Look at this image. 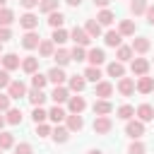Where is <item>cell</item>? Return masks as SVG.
Here are the masks:
<instances>
[{
	"label": "cell",
	"instance_id": "50",
	"mask_svg": "<svg viewBox=\"0 0 154 154\" xmlns=\"http://www.w3.org/2000/svg\"><path fill=\"white\" fill-rule=\"evenodd\" d=\"M7 108H10V96L7 94H0V113L7 111Z\"/></svg>",
	"mask_w": 154,
	"mask_h": 154
},
{
	"label": "cell",
	"instance_id": "9",
	"mask_svg": "<svg viewBox=\"0 0 154 154\" xmlns=\"http://www.w3.org/2000/svg\"><path fill=\"white\" fill-rule=\"evenodd\" d=\"M46 77H48V82H53L55 87H60V84H63V82L67 79V75H65V70H63V67H58V65H55V67H51Z\"/></svg>",
	"mask_w": 154,
	"mask_h": 154
},
{
	"label": "cell",
	"instance_id": "26",
	"mask_svg": "<svg viewBox=\"0 0 154 154\" xmlns=\"http://www.w3.org/2000/svg\"><path fill=\"white\" fill-rule=\"evenodd\" d=\"M120 38H123V36H120L118 31H113V29L103 34V41H106V46H111V48H118V46H120Z\"/></svg>",
	"mask_w": 154,
	"mask_h": 154
},
{
	"label": "cell",
	"instance_id": "11",
	"mask_svg": "<svg viewBox=\"0 0 154 154\" xmlns=\"http://www.w3.org/2000/svg\"><path fill=\"white\" fill-rule=\"evenodd\" d=\"M113 94V84L111 82H96V87H94V96H99V99H108Z\"/></svg>",
	"mask_w": 154,
	"mask_h": 154
},
{
	"label": "cell",
	"instance_id": "38",
	"mask_svg": "<svg viewBox=\"0 0 154 154\" xmlns=\"http://www.w3.org/2000/svg\"><path fill=\"white\" fill-rule=\"evenodd\" d=\"M67 137H70V130H67V128H60V125H58V128L53 130V140H55V142L63 144V142H67Z\"/></svg>",
	"mask_w": 154,
	"mask_h": 154
},
{
	"label": "cell",
	"instance_id": "31",
	"mask_svg": "<svg viewBox=\"0 0 154 154\" xmlns=\"http://www.w3.org/2000/svg\"><path fill=\"white\" fill-rule=\"evenodd\" d=\"M67 38H70V34H67L65 29H53V36H51L53 46H60V43H65Z\"/></svg>",
	"mask_w": 154,
	"mask_h": 154
},
{
	"label": "cell",
	"instance_id": "13",
	"mask_svg": "<svg viewBox=\"0 0 154 154\" xmlns=\"http://www.w3.org/2000/svg\"><path fill=\"white\" fill-rule=\"evenodd\" d=\"M67 108H70V113H82V111L87 108L84 96H70V99H67Z\"/></svg>",
	"mask_w": 154,
	"mask_h": 154
},
{
	"label": "cell",
	"instance_id": "16",
	"mask_svg": "<svg viewBox=\"0 0 154 154\" xmlns=\"http://www.w3.org/2000/svg\"><path fill=\"white\" fill-rule=\"evenodd\" d=\"M111 111H113V106H111L108 99H96V101H94V113H96V116H108Z\"/></svg>",
	"mask_w": 154,
	"mask_h": 154
},
{
	"label": "cell",
	"instance_id": "6",
	"mask_svg": "<svg viewBox=\"0 0 154 154\" xmlns=\"http://www.w3.org/2000/svg\"><path fill=\"white\" fill-rule=\"evenodd\" d=\"M130 70H132V75L144 77V75L149 72V60H147V58H135V60H132V65H130Z\"/></svg>",
	"mask_w": 154,
	"mask_h": 154
},
{
	"label": "cell",
	"instance_id": "21",
	"mask_svg": "<svg viewBox=\"0 0 154 154\" xmlns=\"http://www.w3.org/2000/svg\"><path fill=\"white\" fill-rule=\"evenodd\" d=\"M84 31L89 34V38H99V36H101V24H99L96 19H89V22L84 24Z\"/></svg>",
	"mask_w": 154,
	"mask_h": 154
},
{
	"label": "cell",
	"instance_id": "2",
	"mask_svg": "<svg viewBox=\"0 0 154 154\" xmlns=\"http://www.w3.org/2000/svg\"><path fill=\"white\" fill-rule=\"evenodd\" d=\"M7 96H10V99H22V96H26V84H24L22 79H12L10 87H7Z\"/></svg>",
	"mask_w": 154,
	"mask_h": 154
},
{
	"label": "cell",
	"instance_id": "12",
	"mask_svg": "<svg viewBox=\"0 0 154 154\" xmlns=\"http://www.w3.org/2000/svg\"><path fill=\"white\" fill-rule=\"evenodd\" d=\"M118 91H120L123 96H130V94L135 91V79H132V77H120V79H118Z\"/></svg>",
	"mask_w": 154,
	"mask_h": 154
},
{
	"label": "cell",
	"instance_id": "56",
	"mask_svg": "<svg viewBox=\"0 0 154 154\" xmlns=\"http://www.w3.org/2000/svg\"><path fill=\"white\" fill-rule=\"evenodd\" d=\"M2 125H5V116H0V130H2Z\"/></svg>",
	"mask_w": 154,
	"mask_h": 154
},
{
	"label": "cell",
	"instance_id": "7",
	"mask_svg": "<svg viewBox=\"0 0 154 154\" xmlns=\"http://www.w3.org/2000/svg\"><path fill=\"white\" fill-rule=\"evenodd\" d=\"M38 43H41V36H38L36 31H26V34L22 36V46H24L26 51H34V48H38Z\"/></svg>",
	"mask_w": 154,
	"mask_h": 154
},
{
	"label": "cell",
	"instance_id": "59",
	"mask_svg": "<svg viewBox=\"0 0 154 154\" xmlns=\"http://www.w3.org/2000/svg\"><path fill=\"white\" fill-rule=\"evenodd\" d=\"M0 51H2V43H0Z\"/></svg>",
	"mask_w": 154,
	"mask_h": 154
},
{
	"label": "cell",
	"instance_id": "48",
	"mask_svg": "<svg viewBox=\"0 0 154 154\" xmlns=\"http://www.w3.org/2000/svg\"><path fill=\"white\" fill-rule=\"evenodd\" d=\"M10 82H12V79H10V72H7V70H0V89H7Z\"/></svg>",
	"mask_w": 154,
	"mask_h": 154
},
{
	"label": "cell",
	"instance_id": "14",
	"mask_svg": "<svg viewBox=\"0 0 154 154\" xmlns=\"http://www.w3.org/2000/svg\"><path fill=\"white\" fill-rule=\"evenodd\" d=\"M65 120H67V130H70V132H79V130L84 128V120H82L79 113H70Z\"/></svg>",
	"mask_w": 154,
	"mask_h": 154
},
{
	"label": "cell",
	"instance_id": "39",
	"mask_svg": "<svg viewBox=\"0 0 154 154\" xmlns=\"http://www.w3.org/2000/svg\"><path fill=\"white\" fill-rule=\"evenodd\" d=\"M130 12L132 14H144L147 12V0H132L130 2Z\"/></svg>",
	"mask_w": 154,
	"mask_h": 154
},
{
	"label": "cell",
	"instance_id": "8",
	"mask_svg": "<svg viewBox=\"0 0 154 154\" xmlns=\"http://www.w3.org/2000/svg\"><path fill=\"white\" fill-rule=\"evenodd\" d=\"M19 65H22V60H19L17 53H5V55H2V70L12 72V70H17Z\"/></svg>",
	"mask_w": 154,
	"mask_h": 154
},
{
	"label": "cell",
	"instance_id": "27",
	"mask_svg": "<svg viewBox=\"0 0 154 154\" xmlns=\"http://www.w3.org/2000/svg\"><path fill=\"white\" fill-rule=\"evenodd\" d=\"M26 96H29L31 106H43V101H46V94H43V89H31Z\"/></svg>",
	"mask_w": 154,
	"mask_h": 154
},
{
	"label": "cell",
	"instance_id": "45",
	"mask_svg": "<svg viewBox=\"0 0 154 154\" xmlns=\"http://www.w3.org/2000/svg\"><path fill=\"white\" fill-rule=\"evenodd\" d=\"M147 152V147L140 142V140H132V144H130V149H128V154H144Z\"/></svg>",
	"mask_w": 154,
	"mask_h": 154
},
{
	"label": "cell",
	"instance_id": "43",
	"mask_svg": "<svg viewBox=\"0 0 154 154\" xmlns=\"http://www.w3.org/2000/svg\"><path fill=\"white\" fill-rule=\"evenodd\" d=\"M31 118H34V123L38 125V123H43V120L48 118V111H43L41 106H34V113H31Z\"/></svg>",
	"mask_w": 154,
	"mask_h": 154
},
{
	"label": "cell",
	"instance_id": "5",
	"mask_svg": "<svg viewBox=\"0 0 154 154\" xmlns=\"http://www.w3.org/2000/svg\"><path fill=\"white\" fill-rule=\"evenodd\" d=\"M19 26L26 29V31H34V29L38 26V17H36L34 12H24V14L19 17Z\"/></svg>",
	"mask_w": 154,
	"mask_h": 154
},
{
	"label": "cell",
	"instance_id": "10",
	"mask_svg": "<svg viewBox=\"0 0 154 154\" xmlns=\"http://www.w3.org/2000/svg\"><path fill=\"white\" fill-rule=\"evenodd\" d=\"M135 89H137L140 94H149V91H154V77H149V75L140 77V79L135 82Z\"/></svg>",
	"mask_w": 154,
	"mask_h": 154
},
{
	"label": "cell",
	"instance_id": "37",
	"mask_svg": "<svg viewBox=\"0 0 154 154\" xmlns=\"http://www.w3.org/2000/svg\"><path fill=\"white\" fill-rule=\"evenodd\" d=\"M116 113H118V118H120V120H130V118L135 116V108H132L130 103H123V106H120Z\"/></svg>",
	"mask_w": 154,
	"mask_h": 154
},
{
	"label": "cell",
	"instance_id": "15",
	"mask_svg": "<svg viewBox=\"0 0 154 154\" xmlns=\"http://www.w3.org/2000/svg\"><path fill=\"white\" fill-rule=\"evenodd\" d=\"M87 60H89L94 67H99V65L106 60V53H103V48H91V51L87 53Z\"/></svg>",
	"mask_w": 154,
	"mask_h": 154
},
{
	"label": "cell",
	"instance_id": "34",
	"mask_svg": "<svg viewBox=\"0 0 154 154\" xmlns=\"http://www.w3.org/2000/svg\"><path fill=\"white\" fill-rule=\"evenodd\" d=\"M48 118H51L53 123H63V120L67 118V113H65V111H63L60 106H53V108L48 111Z\"/></svg>",
	"mask_w": 154,
	"mask_h": 154
},
{
	"label": "cell",
	"instance_id": "49",
	"mask_svg": "<svg viewBox=\"0 0 154 154\" xmlns=\"http://www.w3.org/2000/svg\"><path fill=\"white\" fill-rule=\"evenodd\" d=\"M10 38H12L10 26H0V43H5V41H10Z\"/></svg>",
	"mask_w": 154,
	"mask_h": 154
},
{
	"label": "cell",
	"instance_id": "18",
	"mask_svg": "<svg viewBox=\"0 0 154 154\" xmlns=\"http://www.w3.org/2000/svg\"><path fill=\"white\" fill-rule=\"evenodd\" d=\"M38 60H41V58H34V55H29V58H24V60H22V65H19V67H22L24 72L34 75V72L38 70Z\"/></svg>",
	"mask_w": 154,
	"mask_h": 154
},
{
	"label": "cell",
	"instance_id": "1",
	"mask_svg": "<svg viewBox=\"0 0 154 154\" xmlns=\"http://www.w3.org/2000/svg\"><path fill=\"white\" fill-rule=\"evenodd\" d=\"M111 128H113V120L108 116H96L94 118V132L96 135H108Z\"/></svg>",
	"mask_w": 154,
	"mask_h": 154
},
{
	"label": "cell",
	"instance_id": "52",
	"mask_svg": "<svg viewBox=\"0 0 154 154\" xmlns=\"http://www.w3.org/2000/svg\"><path fill=\"white\" fill-rule=\"evenodd\" d=\"M144 14H147V22L154 26V7H147V12H144Z\"/></svg>",
	"mask_w": 154,
	"mask_h": 154
},
{
	"label": "cell",
	"instance_id": "25",
	"mask_svg": "<svg viewBox=\"0 0 154 154\" xmlns=\"http://www.w3.org/2000/svg\"><path fill=\"white\" fill-rule=\"evenodd\" d=\"M63 22H65V14H63L60 10H55V12L48 14V24H51L53 29H63Z\"/></svg>",
	"mask_w": 154,
	"mask_h": 154
},
{
	"label": "cell",
	"instance_id": "36",
	"mask_svg": "<svg viewBox=\"0 0 154 154\" xmlns=\"http://www.w3.org/2000/svg\"><path fill=\"white\" fill-rule=\"evenodd\" d=\"M38 53H41L43 58H53V53H55L53 41H41V43H38Z\"/></svg>",
	"mask_w": 154,
	"mask_h": 154
},
{
	"label": "cell",
	"instance_id": "46",
	"mask_svg": "<svg viewBox=\"0 0 154 154\" xmlns=\"http://www.w3.org/2000/svg\"><path fill=\"white\" fill-rule=\"evenodd\" d=\"M14 154H34V147L29 142H19V144H14Z\"/></svg>",
	"mask_w": 154,
	"mask_h": 154
},
{
	"label": "cell",
	"instance_id": "19",
	"mask_svg": "<svg viewBox=\"0 0 154 154\" xmlns=\"http://www.w3.org/2000/svg\"><path fill=\"white\" fill-rule=\"evenodd\" d=\"M106 72H108V77H118V79H120V77H125V65L118 63V60H116V63H108Z\"/></svg>",
	"mask_w": 154,
	"mask_h": 154
},
{
	"label": "cell",
	"instance_id": "24",
	"mask_svg": "<svg viewBox=\"0 0 154 154\" xmlns=\"http://www.w3.org/2000/svg\"><path fill=\"white\" fill-rule=\"evenodd\" d=\"M67 87H70L72 91H77V94H79V91L87 87V79H84L82 75H75V77H70V79H67Z\"/></svg>",
	"mask_w": 154,
	"mask_h": 154
},
{
	"label": "cell",
	"instance_id": "23",
	"mask_svg": "<svg viewBox=\"0 0 154 154\" xmlns=\"http://www.w3.org/2000/svg\"><path fill=\"white\" fill-rule=\"evenodd\" d=\"M82 77H84L87 82H94V84H96V82H101V77H103V75H101V70H99V67L89 65V67L84 70V75H82Z\"/></svg>",
	"mask_w": 154,
	"mask_h": 154
},
{
	"label": "cell",
	"instance_id": "35",
	"mask_svg": "<svg viewBox=\"0 0 154 154\" xmlns=\"http://www.w3.org/2000/svg\"><path fill=\"white\" fill-rule=\"evenodd\" d=\"M12 22H14V12L10 7H2L0 10V26H10Z\"/></svg>",
	"mask_w": 154,
	"mask_h": 154
},
{
	"label": "cell",
	"instance_id": "20",
	"mask_svg": "<svg viewBox=\"0 0 154 154\" xmlns=\"http://www.w3.org/2000/svg\"><path fill=\"white\" fill-rule=\"evenodd\" d=\"M135 113H137V118H140L142 123H147V120H152V118H154V108H152L149 103L137 106V111H135Z\"/></svg>",
	"mask_w": 154,
	"mask_h": 154
},
{
	"label": "cell",
	"instance_id": "41",
	"mask_svg": "<svg viewBox=\"0 0 154 154\" xmlns=\"http://www.w3.org/2000/svg\"><path fill=\"white\" fill-rule=\"evenodd\" d=\"M46 82H48V77H46V75H38V72H34V75H31V87H34V89H43V87H46Z\"/></svg>",
	"mask_w": 154,
	"mask_h": 154
},
{
	"label": "cell",
	"instance_id": "53",
	"mask_svg": "<svg viewBox=\"0 0 154 154\" xmlns=\"http://www.w3.org/2000/svg\"><path fill=\"white\" fill-rule=\"evenodd\" d=\"M65 2H67L70 7H79V5H82V0H65Z\"/></svg>",
	"mask_w": 154,
	"mask_h": 154
},
{
	"label": "cell",
	"instance_id": "60",
	"mask_svg": "<svg viewBox=\"0 0 154 154\" xmlns=\"http://www.w3.org/2000/svg\"><path fill=\"white\" fill-rule=\"evenodd\" d=\"M0 154H2V149H0Z\"/></svg>",
	"mask_w": 154,
	"mask_h": 154
},
{
	"label": "cell",
	"instance_id": "54",
	"mask_svg": "<svg viewBox=\"0 0 154 154\" xmlns=\"http://www.w3.org/2000/svg\"><path fill=\"white\" fill-rule=\"evenodd\" d=\"M108 2H111V0H94V5H99V7H103V10H106Z\"/></svg>",
	"mask_w": 154,
	"mask_h": 154
},
{
	"label": "cell",
	"instance_id": "3",
	"mask_svg": "<svg viewBox=\"0 0 154 154\" xmlns=\"http://www.w3.org/2000/svg\"><path fill=\"white\" fill-rule=\"evenodd\" d=\"M125 135L132 137V140H140V137L144 135V123H142V120H128V125H125Z\"/></svg>",
	"mask_w": 154,
	"mask_h": 154
},
{
	"label": "cell",
	"instance_id": "30",
	"mask_svg": "<svg viewBox=\"0 0 154 154\" xmlns=\"http://www.w3.org/2000/svg\"><path fill=\"white\" fill-rule=\"evenodd\" d=\"M118 34H120V36H132V34H135V22H132V19H123L120 26H118Z\"/></svg>",
	"mask_w": 154,
	"mask_h": 154
},
{
	"label": "cell",
	"instance_id": "47",
	"mask_svg": "<svg viewBox=\"0 0 154 154\" xmlns=\"http://www.w3.org/2000/svg\"><path fill=\"white\" fill-rule=\"evenodd\" d=\"M36 135H38V137H48V135H51V125L38 123V125H36Z\"/></svg>",
	"mask_w": 154,
	"mask_h": 154
},
{
	"label": "cell",
	"instance_id": "44",
	"mask_svg": "<svg viewBox=\"0 0 154 154\" xmlns=\"http://www.w3.org/2000/svg\"><path fill=\"white\" fill-rule=\"evenodd\" d=\"M14 144V137L10 132H0V149H10Z\"/></svg>",
	"mask_w": 154,
	"mask_h": 154
},
{
	"label": "cell",
	"instance_id": "29",
	"mask_svg": "<svg viewBox=\"0 0 154 154\" xmlns=\"http://www.w3.org/2000/svg\"><path fill=\"white\" fill-rule=\"evenodd\" d=\"M113 19H116V14H113L111 10H101V12L96 14V22H99L101 26H108V24H113Z\"/></svg>",
	"mask_w": 154,
	"mask_h": 154
},
{
	"label": "cell",
	"instance_id": "51",
	"mask_svg": "<svg viewBox=\"0 0 154 154\" xmlns=\"http://www.w3.org/2000/svg\"><path fill=\"white\" fill-rule=\"evenodd\" d=\"M19 2H22V7L31 10V7H38V2H41V0H19Z\"/></svg>",
	"mask_w": 154,
	"mask_h": 154
},
{
	"label": "cell",
	"instance_id": "40",
	"mask_svg": "<svg viewBox=\"0 0 154 154\" xmlns=\"http://www.w3.org/2000/svg\"><path fill=\"white\" fill-rule=\"evenodd\" d=\"M38 10L46 12V14H51V12L58 10V0H41V2H38Z\"/></svg>",
	"mask_w": 154,
	"mask_h": 154
},
{
	"label": "cell",
	"instance_id": "22",
	"mask_svg": "<svg viewBox=\"0 0 154 154\" xmlns=\"http://www.w3.org/2000/svg\"><path fill=\"white\" fill-rule=\"evenodd\" d=\"M149 46H152V43H149V38L140 36V38H135V41H132V46H130V48H132V53H147V51H149Z\"/></svg>",
	"mask_w": 154,
	"mask_h": 154
},
{
	"label": "cell",
	"instance_id": "4",
	"mask_svg": "<svg viewBox=\"0 0 154 154\" xmlns=\"http://www.w3.org/2000/svg\"><path fill=\"white\" fill-rule=\"evenodd\" d=\"M70 38L75 41V46H82V48H84V46H89V41H91V38H89V34H87L82 26H75V29L70 31Z\"/></svg>",
	"mask_w": 154,
	"mask_h": 154
},
{
	"label": "cell",
	"instance_id": "33",
	"mask_svg": "<svg viewBox=\"0 0 154 154\" xmlns=\"http://www.w3.org/2000/svg\"><path fill=\"white\" fill-rule=\"evenodd\" d=\"M53 58H55L58 67H63V65H67V63H70V51H65V48H58V51L53 53Z\"/></svg>",
	"mask_w": 154,
	"mask_h": 154
},
{
	"label": "cell",
	"instance_id": "58",
	"mask_svg": "<svg viewBox=\"0 0 154 154\" xmlns=\"http://www.w3.org/2000/svg\"><path fill=\"white\" fill-rule=\"evenodd\" d=\"M0 65H2V58H0Z\"/></svg>",
	"mask_w": 154,
	"mask_h": 154
},
{
	"label": "cell",
	"instance_id": "57",
	"mask_svg": "<svg viewBox=\"0 0 154 154\" xmlns=\"http://www.w3.org/2000/svg\"><path fill=\"white\" fill-rule=\"evenodd\" d=\"M5 2H7V0H0V10H2V7H5Z\"/></svg>",
	"mask_w": 154,
	"mask_h": 154
},
{
	"label": "cell",
	"instance_id": "17",
	"mask_svg": "<svg viewBox=\"0 0 154 154\" xmlns=\"http://www.w3.org/2000/svg\"><path fill=\"white\" fill-rule=\"evenodd\" d=\"M51 99L55 101V106H60V103H65V101L70 99V91H67V89H65V87L60 84V87H55V89H53V94H51Z\"/></svg>",
	"mask_w": 154,
	"mask_h": 154
},
{
	"label": "cell",
	"instance_id": "32",
	"mask_svg": "<svg viewBox=\"0 0 154 154\" xmlns=\"http://www.w3.org/2000/svg\"><path fill=\"white\" fill-rule=\"evenodd\" d=\"M116 55H118V63H128L130 58H132V48L130 46H118V51H116Z\"/></svg>",
	"mask_w": 154,
	"mask_h": 154
},
{
	"label": "cell",
	"instance_id": "55",
	"mask_svg": "<svg viewBox=\"0 0 154 154\" xmlns=\"http://www.w3.org/2000/svg\"><path fill=\"white\" fill-rule=\"evenodd\" d=\"M87 154H103V152H101V149H89Z\"/></svg>",
	"mask_w": 154,
	"mask_h": 154
},
{
	"label": "cell",
	"instance_id": "42",
	"mask_svg": "<svg viewBox=\"0 0 154 154\" xmlns=\"http://www.w3.org/2000/svg\"><path fill=\"white\" fill-rule=\"evenodd\" d=\"M70 60H77V63H79V60H87V51H84L82 46H75V48L70 51Z\"/></svg>",
	"mask_w": 154,
	"mask_h": 154
},
{
	"label": "cell",
	"instance_id": "28",
	"mask_svg": "<svg viewBox=\"0 0 154 154\" xmlns=\"http://www.w3.org/2000/svg\"><path fill=\"white\" fill-rule=\"evenodd\" d=\"M5 113H7L5 116V123H10V125H19L22 123V111L19 108H7Z\"/></svg>",
	"mask_w": 154,
	"mask_h": 154
}]
</instances>
